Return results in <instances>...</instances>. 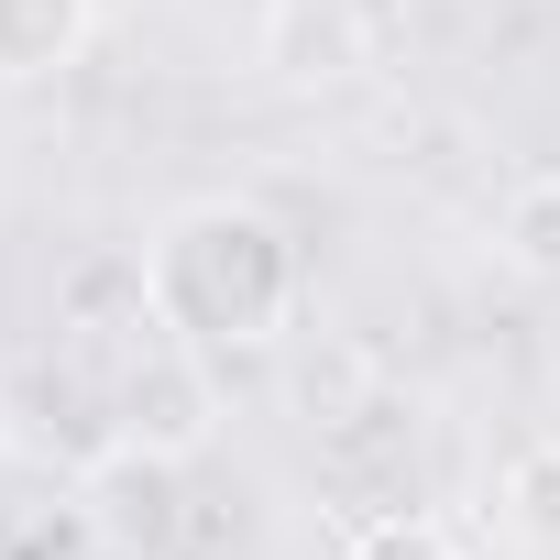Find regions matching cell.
Masks as SVG:
<instances>
[{"mask_svg": "<svg viewBox=\"0 0 560 560\" xmlns=\"http://www.w3.org/2000/svg\"><path fill=\"white\" fill-rule=\"evenodd\" d=\"M67 330H78V341H121V330H154V298H143V253H132V264H78V275H67Z\"/></svg>", "mask_w": 560, "mask_h": 560, "instance_id": "obj_6", "label": "cell"}, {"mask_svg": "<svg viewBox=\"0 0 560 560\" xmlns=\"http://www.w3.org/2000/svg\"><path fill=\"white\" fill-rule=\"evenodd\" d=\"M494 253L516 275H560V176H516L494 209Z\"/></svg>", "mask_w": 560, "mask_h": 560, "instance_id": "obj_8", "label": "cell"}, {"mask_svg": "<svg viewBox=\"0 0 560 560\" xmlns=\"http://www.w3.org/2000/svg\"><path fill=\"white\" fill-rule=\"evenodd\" d=\"M110 418H121V440H154V451L198 462V451H209V429H220L209 352H187L176 330H143V352L110 374Z\"/></svg>", "mask_w": 560, "mask_h": 560, "instance_id": "obj_3", "label": "cell"}, {"mask_svg": "<svg viewBox=\"0 0 560 560\" xmlns=\"http://www.w3.org/2000/svg\"><path fill=\"white\" fill-rule=\"evenodd\" d=\"M143 298H154V330H176L187 352H264L298 330L308 264L264 198H187L143 242Z\"/></svg>", "mask_w": 560, "mask_h": 560, "instance_id": "obj_1", "label": "cell"}, {"mask_svg": "<svg viewBox=\"0 0 560 560\" xmlns=\"http://www.w3.org/2000/svg\"><path fill=\"white\" fill-rule=\"evenodd\" d=\"M549 363H560V330H549Z\"/></svg>", "mask_w": 560, "mask_h": 560, "instance_id": "obj_11", "label": "cell"}, {"mask_svg": "<svg viewBox=\"0 0 560 560\" xmlns=\"http://www.w3.org/2000/svg\"><path fill=\"white\" fill-rule=\"evenodd\" d=\"M89 45V0H0V78H56Z\"/></svg>", "mask_w": 560, "mask_h": 560, "instance_id": "obj_4", "label": "cell"}, {"mask_svg": "<svg viewBox=\"0 0 560 560\" xmlns=\"http://www.w3.org/2000/svg\"><path fill=\"white\" fill-rule=\"evenodd\" d=\"M12 440H23V429H12V396H0V462H12Z\"/></svg>", "mask_w": 560, "mask_h": 560, "instance_id": "obj_9", "label": "cell"}, {"mask_svg": "<svg viewBox=\"0 0 560 560\" xmlns=\"http://www.w3.org/2000/svg\"><path fill=\"white\" fill-rule=\"evenodd\" d=\"M363 12H374V23H385V12H396V0H363Z\"/></svg>", "mask_w": 560, "mask_h": 560, "instance_id": "obj_10", "label": "cell"}, {"mask_svg": "<svg viewBox=\"0 0 560 560\" xmlns=\"http://www.w3.org/2000/svg\"><path fill=\"white\" fill-rule=\"evenodd\" d=\"M494 516H505L527 549H560V440H527V451L494 472Z\"/></svg>", "mask_w": 560, "mask_h": 560, "instance_id": "obj_7", "label": "cell"}, {"mask_svg": "<svg viewBox=\"0 0 560 560\" xmlns=\"http://www.w3.org/2000/svg\"><path fill=\"white\" fill-rule=\"evenodd\" d=\"M78 527H89L110 560H165V549L187 538V462L110 429V440L78 462Z\"/></svg>", "mask_w": 560, "mask_h": 560, "instance_id": "obj_2", "label": "cell"}, {"mask_svg": "<svg viewBox=\"0 0 560 560\" xmlns=\"http://www.w3.org/2000/svg\"><path fill=\"white\" fill-rule=\"evenodd\" d=\"M363 0H330V12H319V0H275V23H264V45L275 56H287V78H341L352 67V45H363Z\"/></svg>", "mask_w": 560, "mask_h": 560, "instance_id": "obj_5", "label": "cell"}]
</instances>
